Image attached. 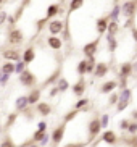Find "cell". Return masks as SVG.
<instances>
[{
  "mask_svg": "<svg viewBox=\"0 0 137 147\" xmlns=\"http://www.w3.org/2000/svg\"><path fill=\"white\" fill-rule=\"evenodd\" d=\"M129 123H131L129 120H121V121H120V129H123V131H128V128H129Z\"/></svg>",
  "mask_w": 137,
  "mask_h": 147,
  "instance_id": "39",
  "label": "cell"
},
{
  "mask_svg": "<svg viewBox=\"0 0 137 147\" xmlns=\"http://www.w3.org/2000/svg\"><path fill=\"white\" fill-rule=\"evenodd\" d=\"M136 2H137V0H136Z\"/></svg>",
  "mask_w": 137,
  "mask_h": 147,
  "instance_id": "51",
  "label": "cell"
},
{
  "mask_svg": "<svg viewBox=\"0 0 137 147\" xmlns=\"http://www.w3.org/2000/svg\"><path fill=\"white\" fill-rule=\"evenodd\" d=\"M19 82H21L24 87H32L36 86V82H37V78H36V74L31 71V69H24L19 73Z\"/></svg>",
  "mask_w": 137,
  "mask_h": 147,
  "instance_id": "4",
  "label": "cell"
},
{
  "mask_svg": "<svg viewBox=\"0 0 137 147\" xmlns=\"http://www.w3.org/2000/svg\"><path fill=\"white\" fill-rule=\"evenodd\" d=\"M131 91L129 89H123V95L120 97V100H118V112H123L126 107L129 105V102H131Z\"/></svg>",
  "mask_w": 137,
  "mask_h": 147,
  "instance_id": "10",
  "label": "cell"
},
{
  "mask_svg": "<svg viewBox=\"0 0 137 147\" xmlns=\"http://www.w3.org/2000/svg\"><path fill=\"white\" fill-rule=\"evenodd\" d=\"M100 123H102V129L103 128H107L108 126V115H103V117L100 118Z\"/></svg>",
  "mask_w": 137,
  "mask_h": 147,
  "instance_id": "41",
  "label": "cell"
},
{
  "mask_svg": "<svg viewBox=\"0 0 137 147\" xmlns=\"http://www.w3.org/2000/svg\"><path fill=\"white\" fill-rule=\"evenodd\" d=\"M99 45H100V37L99 39H94L92 42H89V44H86V45L82 47V53H84V57H86V58L95 57V53H97V50H99Z\"/></svg>",
  "mask_w": 137,
  "mask_h": 147,
  "instance_id": "5",
  "label": "cell"
},
{
  "mask_svg": "<svg viewBox=\"0 0 137 147\" xmlns=\"http://www.w3.org/2000/svg\"><path fill=\"white\" fill-rule=\"evenodd\" d=\"M131 34H132V39H134V42L137 44V28H134V26H132V29H131Z\"/></svg>",
  "mask_w": 137,
  "mask_h": 147,
  "instance_id": "43",
  "label": "cell"
},
{
  "mask_svg": "<svg viewBox=\"0 0 137 147\" xmlns=\"http://www.w3.org/2000/svg\"><path fill=\"white\" fill-rule=\"evenodd\" d=\"M61 13H63V8L60 7V3H52V5H48V7H47L45 18H47L48 21H50V20H53L56 15H61Z\"/></svg>",
  "mask_w": 137,
  "mask_h": 147,
  "instance_id": "8",
  "label": "cell"
},
{
  "mask_svg": "<svg viewBox=\"0 0 137 147\" xmlns=\"http://www.w3.org/2000/svg\"><path fill=\"white\" fill-rule=\"evenodd\" d=\"M132 69H134V66L131 65L129 61H124V63L120 66V78H129V76L132 74Z\"/></svg>",
  "mask_w": 137,
  "mask_h": 147,
  "instance_id": "19",
  "label": "cell"
},
{
  "mask_svg": "<svg viewBox=\"0 0 137 147\" xmlns=\"http://www.w3.org/2000/svg\"><path fill=\"white\" fill-rule=\"evenodd\" d=\"M108 23H110V18H108V15H107V16L99 18V20L95 21V28H97V32H99V36H102V34H105V32H107Z\"/></svg>",
  "mask_w": 137,
  "mask_h": 147,
  "instance_id": "11",
  "label": "cell"
},
{
  "mask_svg": "<svg viewBox=\"0 0 137 147\" xmlns=\"http://www.w3.org/2000/svg\"><path fill=\"white\" fill-rule=\"evenodd\" d=\"M0 133H2V128H0Z\"/></svg>",
  "mask_w": 137,
  "mask_h": 147,
  "instance_id": "50",
  "label": "cell"
},
{
  "mask_svg": "<svg viewBox=\"0 0 137 147\" xmlns=\"http://www.w3.org/2000/svg\"><path fill=\"white\" fill-rule=\"evenodd\" d=\"M95 65H97V61H95V57L86 58V71H87V74H92V73H94Z\"/></svg>",
  "mask_w": 137,
  "mask_h": 147,
  "instance_id": "24",
  "label": "cell"
},
{
  "mask_svg": "<svg viewBox=\"0 0 137 147\" xmlns=\"http://www.w3.org/2000/svg\"><path fill=\"white\" fill-rule=\"evenodd\" d=\"M77 115H79V110H76V108H73L71 112H68L66 115H64V118H63V120H64V123H68V121L74 120V118H76Z\"/></svg>",
  "mask_w": 137,
  "mask_h": 147,
  "instance_id": "29",
  "label": "cell"
},
{
  "mask_svg": "<svg viewBox=\"0 0 137 147\" xmlns=\"http://www.w3.org/2000/svg\"><path fill=\"white\" fill-rule=\"evenodd\" d=\"M39 100H40V89H32L28 95V102L29 105H36L39 104Z\"/></svg>",
  "mask_w": 137,
  "mask_h": 147,
  "instance_id": "20",
  "label": "cell"
},
{
  "mask_svg": "<svg viewBox=\"0 0 137 147\" xmlns=\"http://www.w3.org/2000/svg\"><path fill=\"white\" fill-rule=\"evenodd\" d=\"M58 92H60V89H58V86H55V87H53V89H52V91H50V95H52V97H53V95H56V94H58Z\"/></svg>",
  "mask_w": 137,
  "mask_h": 147,
  "instance_id": "45",
  "label": "cell"
},
{
  "mask_svg": "<svg viewBox=\"0 0 137 147\" xmlns=\"http://www.w3.org/2000/svg\"><path fill=\"white\" fill-rule=\"evenodd\" d=\"M120 15H121V5L116 3L115 7H113V10L108 13V18H110V21H118Z\"/></svg>",
  "mask_w": 137,
  "mask_h": 147,
  "instance_id": "23",
  "label": "cell"
},
{
  "mask_svg": "<svg viewBox=\"0 0 137 147\" xmlns=\"http://www.w3.org/2000/svg\"><path fill=\"white\" fill-rule=\"evenodd\" d=\"M28 147H39V146L36 142H29V146H28Z\"/></svg>",
  "mask_w": 137,
  "mask_h": 147,
  "instance_id": "47",
  "label": "cell"
},
{
  "mask_svg": "<svg viewBox=\"0 0 137 147\" xmlns=\"http://www.w3.org/2000/svg\"><path fill=\"white\" fill-rule=\"evenodd\" d=\"M116 2H124V0H116Z\"/></svg>",
  "mask_w": 137,
  "mask_h": 147,
  "instance_id": "49",
  "label": "cell"
},
{
  "mask_svg": "<svg viewBox=\"0 0 137 147\" xmlns=\"http://www.w3.org/2000/svg\"><path fill=\"white\" fill-rule=\"evenodd\" d=\"M107 40H108V50H110V52H115L116 49H118V40H116V37L108 34Z\"/></svg>",
  "mask_w": 137,
  "mask_h": 147,
  "instance_id": "27",
  "label": "cell"
},
{
  "mask_svg": "<svg viewBox=\"0 0 137 147\" xmlns=\"http://www.w3.org/2000/svg\"><path fill=\"white\" fill-rule=\"evenodd\" d=\"M47 45L52 50H61L63 49V40L58 36H48L47 37Z\"/></svg>",
  "mask_w": 137,
  "mask_h": 147,
  "instance_id": "15",
  "label": "cell"
},
{
  "mask_svg": "<svg viewBox=\"0 0 137 147\" xmlns=\"http://www.w3.org/2000/svg\"><path fill=\"white\" fill-rule=\"evenodd\" d=\"M118 100H120V95L116 94V92H111V94H110V99H108V104H110V105H116V104H118Z\"/></svg>",
  "mask_w": 137,
  "mask_h": 147,
  "instance_id": "37",
  "label": "cell"
},
{
  "mask_svg": "<svg viewBox=\"0 0 137 147\" xmlns=\"http://www.w3.org/2000/svg\"><path fill=\"white\" fill-rule=\"evenodd\" d=\"M5 2H7V0H0V5H3Z\"/></svg>",
  "mask_w": 137,
  "mask_h": 147,
  "instance_id": "48",
  "label": "cell"
},
{
  "mask_svg": "<svg viewBox=\"0 0 137 147\" xmlns=\"http://www.w3.org/2000/svg\"><path fill=\"white\" fill-rule=\"evenodd\" d=\"M36 110H37L39 115H42V117H47L52 113V105L47 104V102H39L36 104Z\"/></svg>",
  "mask_w": 137,
  "mask_h": 147,
  "instance_id": "18",
  "label": "cell"
},
{
  "mask_svg": "<svg viewBox=\"0 0 137 147\" xmlns=\"http://www.w3.org/2000/svg\"><path fill=\"white\" fill-rule=\"evenodd\" d=\"M137 13V2L136 0H124L121 5V15L124 18H134Z\"/></svg>",
  "mask_w": 137,
  "mask_h": 147,
  "instance_id": "2",
  "label": "cell"
},
{
  "mask_svg": "<svg viewBox=\"0 0 137 147\" xmlns=\"http://www.w3.org/2000/svg\"><path fill=\"white\" fill-rule=\"evenodd\" d=\"M108 69H110V66L107 65V63H103V61H99L97 65H95V69H94V76L95 78H105L108 74Z\"/></svg>",
  "mask_w": 137,
  "mask_h": 147,
  "instance_id": "12",
  "label": "cell"
},
{
  "mask_svg": "<svg viewBox=\"0 0 137 147\" xmlns=\"http://www.w3.org/2000/svg\"><path fill=\"white\" fill-rule=\"evenodd\" d=\"M2 57H3L5 60H10V61L21 60V53L18 52L16 49H3L2 50Z\"/></svg>",
  "mask_w": 137,
  "mask_h": 147,
  "instance_id": "9",
  "label": "cell"
},
{
  "mask_svg": "<svg viewBox=\"0 0 137 147\" xmlns=\"http://www.w3.org/2000/svg\"><path fill=\"white\" fill-rule=\"evenodd\" d=\"M120 31V23L118 21H110L108 23V29H107V32L110 36H116V32Z\"/></svg>",
  "mask_w": 137,
  "mask_h": 147,
  "instance_id": "26",
  "label": "cell"
},
{
  "mask_svg": "<svg viewBox=\"0 0 137 147\" xmlns=\"http://www.w3.org/2000/svg\"><path fill=\"white\" fill-rule=\"evenodd\" d=\"M73 94L77 95V97H82L86 94V79H84V76H81L79 81L76 84H73Z\"/></svg>",
  "mask_w": 137,
  "mask_h": 147,
  "instance_id": "13",
  "label": "cell"
},
{
  "mask_svg": "<svg viewBox=\"0 0 137 147\" xmlns=\"http://www.w3.org/2000/svg\"><path fill=\"white\" fill-rule=\"evenodd\" d=\"M45 136H47V133H45V131H39L37 129L34 134H32V141H34V142H40Z\"/></svg>",
  "mask_w": 137,
  "mask_h": 147,
  "instance_id": "31",
  "label": "cell"
},
{
  "mask_svg": "<svg viewBox=\"0 0 137 147\" xmlns=\"http://www.w3.org/2000/svg\"><path fill=\"white\" fill-rule=\"evenodd\" d=\"M16 110H24V108H28V105H29V102H28V95H21V97H18L16 99Z\"/></svg>",
  "mask_w": 137,
  "mask_h": 147,
  "instance_id": "21",
  "label": "cell"
},
{
  "mask_svg": "<svg viewBox=\"0 0 137 147\" xmlns=\"http://www.w3.org/2000/svg\"><path fill=\"white\" fill-rule=\"evenodd\" d=\"M105 144H108V146H116L118 144V136H116L115 131H105V133L102 134V138H100Z\"/></svg>",
  "mask_w": 137,
  "mask_h": 147,
  "instance_id": "14",
  "label": "cell"
},
{
  "mask_svg": "<svg viewBox=\"0 0 137 147\" xmlns=\"http://www.w3.org/2000/svg\"><path fill=\"white\" fill-rule=\"evenodd\" d=\"M37 129L39 131H47V123H45V121H40L37 125Z\"/></svg>",
  "mask_w": 137,
  "mask_h": 147,
  "instance_id": "42",
  "label": "cell"
},
{
  "mask_svg": "<svg viewBox=\"0 0 137 147\" xmlns=\"http://www.w3.org/2000/svg\"><path fill=\"white\" fill-rule=\"evenodd\" d=\"M5 20H7V13H5L3 10H0V24L5 23Z\"/></svg>",
  "mask_w": 137,
  "mask_h": 147,
  "instance_id": "44",
  "label": "cell"
},
{
  "mask_svg": "<svg viewBox=\"0 0 137 147\" xmlns=\"http://www.w3.org/2000/svg\"><path fill=\"white\" fill-rule=\"evenodd\" d=\"M132 118L137 121V110H134V112H132Z\"/></svg>",
  "mask_w": 137,
  "mask_h": 147,
  "instance_id": "46",
  "label": "cell"
},
{
  "mask_svg": "<svg viewBox=\"0 0 137 147\" xmlns=\"http://www.w3.org/2000/svg\"><path fill=\"white\" fill-rule=\"evenodd\" d=\"M64 131H66V123H61V125H58L55 129H53V133H52V136H50L53 146H58V144L61 142V139H63V136H64Z\"/></svg>",
  "mask_w": 137,
  "mask_h": 147,
  "instance_id": "7",
  "label": "cell"
},
{
  "mask_svg": "<svg viewBox=\"0 0 137 147\" xmlns=\"http://www.w3.org/2000/svg\"><path fill=\"white\" fill-rule=\"evenodd\" d=\"M64 26L66 24H64L63 20H50V23H48V32L52 36H58L64 31Z\"/></svg>",
  "mask_w": 137,
  "mask_h": 147,
  "instance_id": "6",
  "label": "cell"
},
{
  "mask_svg": "<svg viewBox=\"0 0 137 147\" xmlns=\"http://www.w3.org/2000/svg\"><path fill=\"white\" fill-rule=\"evenodd\" d=\"M82 5H84V0H69V13H73V11H77V10L82 8Z\"/></svg>",
  "mask_w": 137,
  "mask_h": 147,
  "instance_id": "22",
  "label": "cell"
},
{
  "mask_svg": "<svg viewBox=\"0 0 137 147\" xmlns=\"http://www.w3.org/2000/svg\"><path fill=\"white\" fill-rule=\"evenodd\" d=\"M7 39H8V44H10V45H21V44L24 42V36H23V31H21V29L11 28V29L8 31Z\"/></svg>",
  "mask_w": 137,
  "mask_h": 147,
  "instance_id": "3",
  "label": "cell"
},
{
  "mask_svg": "<svg viewBox=\"0 0 137 147\" xmlns=\"http://www.w3.org/2000/svg\"><path fill=\"white\" fill-rule=\"evenodd\" d=\"M128 133L129 134H137V121L134 120V121H131V123H129V128H128Z\"/></svg>",
  "mask_w": 137,
  "mask_h": 147,
  "instance_id": "36",
  "label": "cell"
},
{
  "mask_svg": "<svg viewBox=\"0 0 137 147\" xmlns=\"http://www.w3.org/2000/svg\"><path fill=\"white\" fill-rule=\"evenodd\" d=\"M86 146H87V142H69L64 147H86Z\"/></svg>",
  "mask_w": 137,
  "mask_h": 147,
  "instance_id": "40",
  "label": "cell"
},
{
  "mask_svg": "<svg viewBox=\"0 0 137 147\" xmlns=\"http://www.w3.org/2000/svg\"><path fill=\"white\" fill-rule=\"evenodd\" d=\"M116 87H118V81L111 79V81L103 82L102 86H100V92H102V94H111V92L115 91Z\"/></svg>",
  "mask_w": 137,
  "mask_h": 147,
  "instance_id": "17",
  "label": "cell"
},
{
  "mask_svg": "<svg viewBox=\"0 0 137 147\" xmlns=\"http://www.w3.org/2000/svg\"><path fill=\"white\" fill-rule=\"evenodd\" d=\"M24 69H26V63H24V61H19V60H18L16 65H15V73L19 74L21 71H24Z\"/></svg>",
  "mask_w": 137,
  "mask_h": 147,
  "instance_id": "35",
  "label": "cell"
},
{
  "mask_svg": "<svg viewBox=\"0 0 137 147\" xmlns=\"http://www.w3.org/2000/svg\"><path fill=\"white\" fill-rule=\"evenodd\" d=\"M16 118H18V113H10L8 117H7V123H5V128H11L13 123L16 121Z\"/></svg>",
  "mask_w": 137,
  "mask_h": 147,
  "instance_id": "32",
  "label": "cell"
},
{
  "mask_svg": "<svg viewBox=\"0 0 137 147\" xmlns=\"http://www.w3.org/2000/svg\"><path fill=\"white\" fill-rule=\"evenodd\" d=\"M2 73L3 74H13L15 73V63L10 60H7V63L2 65Z\"/></svg>",
  "mask_w": 137,
  "mask_h": 147,
  "instance_id": "25",
  "label": "cell"
},
{
  "mask_svg": "<svg viewBox=\"0 0 137 147\" xmlns=\"http://www.w3.org/2000/svg\"><path fill=\"white\" fill-rule=\"evenodd\" d=\"M87 104H89V100L87 99H79L76 102V105H74V108H76V110H81V108H84Z\"/></svg>",
  "mask_w": 137,
  "mask_h": 147,
  "instance_id": "38",
  "label": "cell"
},
{
  "mask_svg": "<svg viewBox=\"0 0 137 147\" xmlns=\"http://www.w3.org/2000/svg\"><path fill=\"white\" fill-rule=\"evenodd\" d=\"M56 86H58V89H60V92H64L66 89L69 87V84H68V81L64 78H58V82H56Z\"/></svg>",
  "mask_w": 137,
  "mask_h": 147,
  "instance_id": "30",
  "label": "cell"
},
{
  "mask_svg": "<svg viewBox=\"0 0 137 147\" xmlns=\"http://www.w3.org/2000/svg\"><path fill=\"white\" fill-rule=\"evenodd\" d=\"M100 131H102V123H100V118H99V117L92 118V120L89 121V125H87V133H89L87 144L92 142V141H94V139L100 134Z\"/></svg>",
  "mask_w": 137,
  "mask_h": 147,
  "instance_id": "1",
  "label": "cell"
},
{
  "mask_svg": "<svg viewBox=\"0 0 137 147\" xmlns=\"http://www.w3.org/2000/svg\"><path fill=\"white\" fill-rule=\"evenodd\" d=\"M77 73H79V76H84V74H87V71H86V58L77 63Z\"/></svg>",
  "mask_w": 137,
  "mask_h": 147,
  "instance_id": "34",
  "label": "cell"
},
{
  "mask_svg": "<svg viewBox=\"0 0 137 147\" xmlns=\"http://www.w3.org/2000/svg\"><path fill=\"white\" fill-rule=\"evenodd\" d=\"M0 147H18V146L13 142V139L10 138V136H7V138H5L2 142H0Z\"/></svg>",
  "mask_w": 137,
  "mask_h": 147,
  "instance_id": "33",
  "label": "cell"
},
{
  "mask_svg": "<svg viewBox=\"0 0 137 147\" xmlns=\"http://www.w3.org/2000/svg\"><path fill=\"white\" fill-rule=\"evenodd\" d=\"M60 73H61V68H56L55 71H53V73H52V76L48 79H45V81H44V86H48V84H52V82H55L56 79L60 78Z\"/></svg>",
  "mask_w": 137,
  "mask_h": 147,
  "instance_id": "28",
  "label": "cell"
},
{
  "mask_svg": "<svg viewBox=\"0 0 137 147\" xmlns=\"http://www.w3.org/2000/svg\"><path fill=\"white\" fill-rule=\"evenodd\" d=\"M21 58H23V61H24L26 65L32 63V61H34V58H36V49L32 47V45H29V47H28L24 52H23Z\"/></svg>",
  "mask_w": 137,
  "mask_h": 147,
  "instance_id": "16",
  "label": "cell"
}]
</instances>
